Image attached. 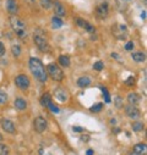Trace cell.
<instances>
[{
    "mask_svg": "<svg viewBox=\"0 0 147 155\" xmlns=\"http://www.w3.org/2000/svg\"><path fill=\"white\" fill-rule=\"evenodd\" d=\"M34 44L37 45V48H38L39 50H42V51H44V53H47L48 50H49V44H48V41L44 38V35H42V34H39V32L37 31L36 32V34H34Z\"/></svg>",
    "mask_w": 147,
    "mask_h": 155,
    "instance_id": "277c9868",
    "label": "cell"
},
{
    "mask_svg": "<svg viewBox=\"0 0 147 155\" xmlns=\"http://www.w3.org/2000/svg\"><path fill=\"white\" fill-rule=\"evenodd\" d=\"M39 3H41V6L44 9V10H48L52 8L53 5V0H39Z\"/></svg>",
    "mask_w": 147,
    "mask_h": 155,
    "instance_id": "7402d4cb",
    "label": "cell"
},
{
    "mask_svg": "<svg viewBox=\"0 0 147 155\" xmlns=\"http://www.w3.org/2000/svg\"><path fill=\"white\" fill-rule=\"evenodd\" d=\"M0 125H2L3 129L8 133H15L16 132V128H15V125L12 121L8 120V119H2L0 120Z\"/></svg>",
    "mask_w": 147,
    "mask_h": 155,
    "instance_id": "9c48e42d",
    "label": "cell"
},
{
    "mask_svg": "<svg viewBox=\"0 0 147 155\" xmlns=\"http://www.w3.org/2000/svg\"><path fill=\"white\" fill-rule=\"evenodd\" d=\"M133 129H134L135 132L142 131V129H143V123H142V122H134V123H133Z\"/></svg>",
    "mask_w": 147,
    "mask_h": 155,
    "instance_id": "603a6c76",
    "label": "cell"
},
{
    "mask_svg": "<svg viewBox=\"0 0 147 155\" xmlns=\"http://www.w3.org/2000/svg\"><path fill=\"white\" fill-rule=\"evenodd\" d=\"M3 139V137H2V134H0V141H2Z\"/></svg>",
    "mask_w": 147,
    "mask_h": 155,
    "instance_id": "b9f144b4",
    "label": "cell"
},
{
    "mask_svg": "<svg viewBox=\"0 0 147 155\" xmlns=\"http://www.w3.org/2000/svg\"><path fill=\"white\" fill-rule=\"evenodd\" d=\"M103 67H104V65H103V62H102V61H97V62L93 65V68H95L96 71H102V70H103Z\"/></svg>",
    "mask_w": 147,
    "mask_h": 155,
    "instance_id": "f546056e",
    "label": "cell"
},
{
    "mask_svg": "<svg viewBox=\"0 0 147 155\" xmlns=\"http://www.w3.org/2000/svg\"><path fill=\"white\" fill-rule=\"evenodd\" d=\"M86 155H93V150H87V153H86Z\"/></svg>",
    "mask_w": 147,
    "mask_h": 155,
    "instance_id": "74e56055",
    "label": "cell"
},
{
    "mask_svg": "<svg viewBox=\"0 0 147 155\" xmlns=\"http://www.w3.org/2000/svg\"><path fill=\"white\" fill-rule=\"evenodd\" d=\"M53 10H54V14L57 15L58 17H61V16H65L66 15V10L64 8V5L60 3V2H54L53 4Z\"/></svg>",
    "mask_w": 147,
    "mask_h": 155,
    "instance_id": "8fae6325",
    "label": "cell"
},
{
    "mask_svg": "<svg viewBox=\"0 0 147 155\" xmlns=\"http://www.w3.org/2000/svg\"><path fill=\"white\" fill-rule=\"evenodd\" d=\"M76 22H77V25H79L80 27H82V28H85V27L87 26V23H88V22L83 21V20H82V18H77V20H76Z\"/></svg>",
    "mask_w": 147,
    "mask_h": 155,
    "instance_id": "1f68e13d",
    "label": "cell"
},
{
    "mask_svg": "<svg viewBox=\"0 0 147 155\" xmlns=\"http://www.w3.org/2000/svg\"><path fill=\"white\" fill-rule=\"evenodd\" d=\"M33 127L38 133H43L48 127L47 120L44 117H42V116H38V117H36V120L33 122Z\"/></svg>",
    "mask_w": 147,
    "mask_h": 155,
    "instance_id": "8992f818",
    "label": "cell"
},
{
    "mask_svg": "<svg viewBox=\"0 0 147 155\" xmlns=\"http://www.w3.org/2000/svg\"><path fill=\"white\" fill-rule=\"evenodd\" d=\"M6 10L11 15H16L18 11V4L16 0H6Z\"/></svg>",
    "mask_w": 147,
    "mask_h": 155,
    "instance_id": "7c38bea8",
    "label": "cell"
},
{
    "mask_svg": "<svg viewBox=\"0 0 147 155\" xmlns=\"http://www.w3.org/2000/svg\"><path fill=\"white\" fill-rule=\"evenodd\" d=\"M134 83H135V78H134V77H129V78L125 81V84H127V86H131Z\"/></svg>",
    "mask_w": 147,
    "mask_h": 155,
    "instance_id": "d6a6232c",
    "label": "cell"
},
{
    "mask_svg": "<svg viewBox=\"0 0 147 155\" xmlns=\"http://www.w3.org/2000/svg\"><path fill=\"white\" fill-rule=\"evenodd\" d=\"M133 59L136 61V62H143L146 60V55L143 53H134L133 54Z\"/></svg>",
    "mask_w": 147,
    "mask_h": 155,
    "instance_id": "ffe728a7",
    "label": "cell"
},
{
    "mask_svg": "<svg viewBox=\"0 0 147 155\" xmlns=\"http://www.w3.org/2000/svg\"><path fill=\"white\" fill-rule=\"evenodd\" d=\"M48 108L50 109L52 112H55V114H58V112H59V108H58V106H55L53 103H50V104L48 105Z\"/></svg>",
    "mask_w": 147,
    "mask_h": 155,
    "instance_id": "4dcf8cb0",
    "label": "cell"
},
{
    "mask_svg": "<svg viewBox=\"0 0 147 155\" xmlns=\"http://www.w3.org/2000/svg\"><path fill=\"white\" fill-rule=\"evenodd\" d=\"M28 64H30V68H31L32 74L34 76V78H37L39 82H45L48 78V74L42 61L39 59H37V57H31Z\"/></svg>",
    "mask_w": 147,
    "mask_h": 155,
    "instance_id": "6da1fadb",
    "label": "cell"
},
{
    "mask_svg": "<svg viewBox=\"0 0 147 155\" xmlns=\"http://www.w3.org/2000/svg\"><path fill=\"white\" fill-rule=\"evenodd\" d=\"M146 150H147V148H146V144L145 143H139V144H136L134 147V151L141 154V155H145L146 154Z\"/></svg>",
    "mask_w": 147,
    "mask_h": 155,
    "instance_id": "2e32d148",
    "label": "cell"
},
{
    "mask_svg": "<svg viewBox=\"0 0 147 155\" xmlns=\"http://www.w3.org/2000/svg\"><path fill=\"white\" fill-rule=\"evenodd\" d=\"M15 106H16L17 110H25V109L27 108V103H26L25 99H22V98H17V99L15 100Z\"/></svg>",
    "mask_w": 147,
    "mask_h": 155,
    "instance_id": "9a60e30c",
    "label": "cell"
},
{
    "mask_svg": "<svg viewBox=\"0 0 147 155\" xmlns=\"http://www.w3.org/2000/svg\"><path fill=\"white\" fill-rule=\"evenodd\" d=\"M96 14L99 18H105L108 16V5L104 3V4H101L97 6L96 9Z\"/></svg>",
    "mask_w": 147,
    "mask_h": 155,
    "instance_id": "4fadbf2b",
    "label": "cell"
},
{
    "mask_svg": "<svg viewBox=\"0 0 147 155\" xmlns=\"http://www.w3.org/2000/svg\"><path fill=\"white\" fill-rule=\"evenodd\" d=\"M54 96H55V99L61 102V103H65L69 99V94L64 88H57L55 89L54 90Z\"/></svg>",
    "mask_w": 147,
    "mask_h": 155,
    "instance_id": "ba28073f",
    "label": "cell"
},
{
    "mask_svg": "<svg viewBox=\"0 0 147 155\" xmlns=\"http://www.w3.org/2000/svg\"><path fill=\"white\" fill-rule=\"evenodd\" d=\"M125 112H126V115H127V117H130V119H133V120H136V119H139L140 117V110L137 109V108H135V105H127L126 108H125Z\"/></svg>",
    "mask_w": 147,
    "mask_h": 155,
    "instance_id": "52a82bcc",
    "label": "cell"
},
{
    "mask_svg": "<svg viewBox=\"0 0 147 155\" xmlns=\"http://www.w3.org/2000/svg\"><path fill=\"white\" fill-rule=\"evenodd\" d=\"M5 54V47L3 43H0V56H3Z\"/></svg>",
    "mask_w": 147,
    "mask_h": 155,
    "instance_id": "d590c367",
    "label": "cell"
},
{
    "mask_svg": "<svg viewBox=\"0 0 147 155\" xmlns=\"http://www.w3.org/2000/svg\"><path fill=\"white\" fill-rule=\"evenodd\" d=\"M10 25H11V28L14 29V32L20 38L26 37V25L21 18H18L15 15H12L10 17Z\"/></svg>",
    "mask_w": 147,
    "mask_h": 155,
    "instance_id": "7a4b0ae2",
    "label": "cell"
},
{
    "mask_svg": "<svg viewBox=\"0 0 147 155\" xmlns=\"http://www.w3.org/2000/svg\"><path fill=\"white\" fill-rule=\"evenodd\" d=\"M27 2H28L30 4H34V3H36V0H27Z\"/></svg>",
    "mask_w": 147,
    "mask_h": 155,
    "instance_id": "ab89813d",
    "label": "cell"
},
{
    "mask_svg": "<svg viewBox=\"0 0 147 155\" xmlns=\"http://www.w3.org/2000/svg\"><path fill=\"white\" fill-rule=\"evenodd\" d=\"M52 103V98H50V95L48 94V93H44L43 95H42V98H41V104H42V106H44V108H48V105Z\"/></svg>",
    "mask_w": 147,
    "mask_h": 155,
    "instance_id": "e0dca14e",
    "label": "cell"
},
{
    "mask_svg": "<svg viewBox=\"0 0 147 155\" xmlns=\"http://www.w3.org/2000/svg\"><path fill=\"white\" fill-rule=\"evenodd\" d=\"M141 17H142V20H146V11H143L141 14Z\"/></svg>",
    "mask_w": 147,
    "mask_h": 155,
    "instance_id": "f35d334b",
    "label": "cell"
},
{
    "mask_svg": "<svg viewBox=\"0 0 147 155\" xmlns=\"http://www.w3.org/2000/svg\"><path fill=\"white\" fill-rule=\"evenodd\" d=\"M133 48H134V43H133V42H129V43L125 45V50H127V51L133 50Z\"/></svg>",
    "mask_w": 147,
    "mask_h": 155,
    "instance_id": "e575fe53",
    "label": "cell"
},
{
    "mask_svg": "<svg viewBox=\"0 0 147 155\" xmlns=\"http://www.w3.org/2000/svg\"><path fill=\"white\" fill-rule=\"evenodd\" d=\"M130 155H141V154H139V153H135V151H134V153H133V154H130Z\"/></svg>",
    "mask_w": 147,
    "mask_h": 155,
    "instance_id": "60d3db41",
    "label": "cell"
},
{
    "mask_svg": "<svg viewBox=\"0 0 147 155\" xmlns=\"http://www.w3.org/2000/svg\"><path fill=\"white\" fill-rule=\"evenodd\" d=\"M72 131L74 132H82L83 128L82 127H79V126H75V127H72Z\"/></svg>",
    "mask_w": 147,
    "mask_h": 155,
    "instance_id": "8d00e7d4",
    "label": "cell"
},
{
    "mask_svg": "<svg viewBox=\"0 0 147 155\" xmlns=\"http://www.w3.org/2000/svg\"><path fill=\"white\" fill-rule=\"evenodd\" d=\"M101 90L103 92L104 94V99H105V103H110V95L108 93V90L105 89V87H101Z\"/></svg>",
    "mask_w": 147,
    "mask_h": 155,
    "instance_id": "83f0119b",
    "label": "cell"
},
{
    "mask_svg": "<svg viewBox=\"0 0 147 155\" xmlns=\"http://www.w3.org/2000/svg\"><path fill=\"white\" fill-rule=\"evenodd\" d=\"M12 54L15 55V56H20V54H21V47L20 45H17V44H15V45H12Z\"/></svg>",
    "mask_w": 147,
    "mask_h": 155,
    "instance_id": "cb8c5ba5",
    "label": "cell"
},
{
    "mask_svg": "<svg viewBox=\"0 0 147 155\" xmlns=\"http://www.w3.org/2000/svg\"><path fill=\"white\" fill-rule=\"evenodd\" d=\"M77 84H79V87L85 88V87L91 84V80L88 78V77H80V78L77 80Z\"/></svg>",
    "mask_w": 147,
    "mask_h": 155,
    "instance_id": "ac0fdd59",
    "label": "cell"
},
{
    "mask_svg": "<svg viewBox=\"0 0 147 155\" xmlns=\"http://www.w3.org/2000/svg\"><path fill=\"white\" fill-rule=\"evenodd\" d=\"M114 104L118 109H121L123 108V98H120V96H117V98L114 99Z\"/></svg>",
    "mask_w": 147,
    "mask_h": 155,
    "instance_id": "f1b7e54d",
    "label": "cell"
},
{
    "mask_svg": "<svg viewBox=\"0 0 147 155\" xmlns=\"http://www.w3.org/2000/svg\"><path fill=\"white\" fill-rule=\"evenodd\" d=\"M112 29H113L114 35L118 38V39H123L124 35H125L126 32H127V28H126L125 25H117V26H114Z\"/></svg>",
    "mask_w": 147,
    "mask_h": 155,
    "instance_id": "30bf717a",
    "label": "cell"
},
{
    "mask_svg": "<svg viewBox=\"0 0 147 155\" xmlns=\"http://www.w3.org/2000/svg\"><path fill=\"white\" fill-rule=\"evenodd\" d=\"M102 108H103V104L102 103H98V104H95L91 108V111L92 112H99L102 110Z\"/></svg>",
    "mask_w": 147,
    "mask_h": 155,
    "instance_id": "484cf974",
    "label": "cell"
},
{
    "mask_svg": "<svg viewBox=\"0 0 147 155\" xmlns=\"http://www.w3.org/2000/svg\"><path fill=\"white\" fill-rule=\"evenodd\" d=\"M45 70H47L48 74L52 77L54 81H63V78H64V72L61 71V68H60L58 65L49 64Z\"/></svg>",
    "mask_w": 147,
    "mask_h": 155,
    "instance_id": "3957f363",
    "label": "cell"
},
{
    "mask_svg": "<svg viewBox=\"0 0 147 155\" xmlns=\"http://www.w3.org/2000/svg\"><path fill=\"white\" fill-rule=\"evenodd\" d=\"M8 102V94L3 90H0V104H5Z\"/></svg>",
    "mask_w": 147,
    "mask_h": 155,
    "instance_id": "d4e9b609",
    "label": "cell"
},
{
    "mask_svg": "<svg viewBox=\"0 0 147 155\" xmlns=\"http://www.w3.org/2000/svg\"><path fill=\"white\" fill-rule=\"evenodd\" d=\"M141 98H140V95L137 93H129L127 94V102L130 103L131 105H135L137 103H140Z\"/></svg>",
    "mask_w": 147,
    "mask_h": 155,
    "instance_id": "5bb4252c",
    "label": "cell"
},
{
    "mask_svg": "<svg viewBox=\"0 0 147 155\" xmlns=\"http://www.w3.org/2000/svg\"><path fill=\"white\" fill-rule=\"evenodd\" d=\"M63 23H64L63 20H60V17H58V16L52 18V25H53L54 28H60L63 26Z\"/></svg>",
    "mask_w": 147,
    "mask_h": 155,
    "instance_id": "44dd1931",
    "label": "cell"
},
{
    "mask_svg": "<svg viewBox=\"0 0 147 155\" xmlns=\"http://www.w3.org/2000/svg\"><path fill=\"white\" fill-rule=\"evenodd\" d=\"M59 64H60L63 67H69V66H70V59H69V56H66V55H60V56H59Z\"/></svg>",
    "mask_w": 147,
    "mask_h": 155,
    "instance_id": "d6986e66",
    "label": "cell"
},
{
    "mask_svg": "<svg viewBox=\"0 0 147 155\" xmlns=\"http://www.w3.org/2000/svg\"><path fill=\"white\" fill-rule=\"evenodd\" d=\"M0 155H9V148L5 144H0Z\"/></svg>",
    "mask_w": 147,
    "mask_h": 155,
    "instance_id": "4316f807",
    "label": "cell"
},
{
    "mask_svg": "<svg viewBox=\"0 0 147 155\" xmlns=\"http://www.w3.org/2000/svg\"><path fill=\"white\" fill-rule=\"evenodd\" d=\"M15 84L21 90H26L30 87V80L26 74H18L15 78Z\"/></svg>",
    "mask_w": 147,
    "mask_h": 155,
    "instance_id": "5b68a950",
    "label": "cell"
},
{
    "mask_svg": "<svg viewBox=\"0 0 147 155\" xmlns=\"http://www.w3.org/2000/svg\"><path fill=\"white\" fill-rule=\"evenodd\" d=\"M85 29H86L87 32H89V33H93V32H95V27L92 26V25H89V23H87V26L85 27Z\"/></svg>",
    "mask_w": 147,
    "mask_h": 155,
    "instance_id": "836d02e7",
    "label": "cell"
}]
</instances>
